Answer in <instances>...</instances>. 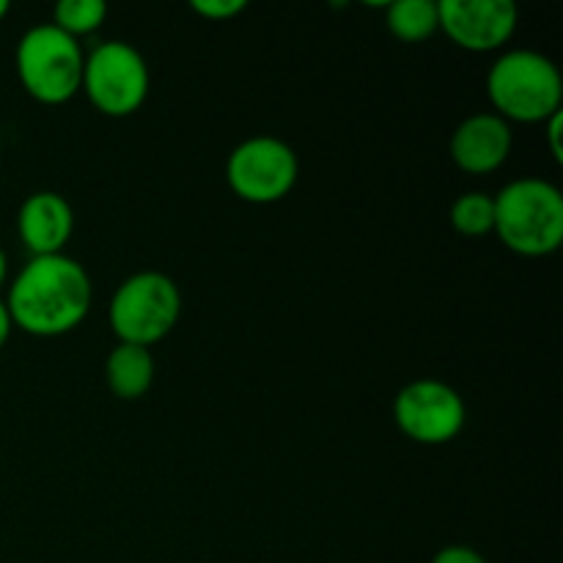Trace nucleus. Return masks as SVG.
<instances>
[{
	"label": "nucleus",
	"instance_id": "ddd939ff",
	"mask_svg": "<svg viewBox=\"0 0 563 563\" xmlns=\"http://www.w3.org/2000/svg\"><path fill=\"white\" fill-rule=\"evenodd\" d=\"M388 27L401 42H423L440 31L438 3L432 0H396L388 5Z\"/></svg>",
	"mask_w": 563,
	"mask_h": 563
},
{
	"label": "nucleus",
	"instance_id": "7ed1b4c3",
	"mask_svg": "<svg viewBox=\"0 0 563 563\" xmlns=\"http://www.w3.org/2000/svg\"><path fill=\"white\" fill-rule=\"evenodd\" d=\"M487 93L500 119L531 124L559 113L563 80L559 66L548 55L537 49H511L489 69Z\"/></svg>",
	"mask_w": 563,
	"mask_h": 563
},
{
	"label": "nucleus",
	"instance_id": "f3484780",
	"mask_svg": "<svg viewBox=\"0 0 563 563\" xmlns=\"http://www.w3.org/2000/svg\"><path fill=\"white\" fill-rule=\"evenodd\" d=\"M432 563H487V561H484L482 553L467 548V544H449V548L438 550V555H434Z\"/></svg>",
	"mask_w": 563,
	"mask_h": 563
},
{
	"label": "nucleus",
	"instance_id": "1a4fd4ad",
	"mask_svg": "<svg viewBox=\"0 0 563 563\" xmlns=\"http://www.w3.org/2000/svg\"><path fill=\"white\" fill-rule=\"evenodd\" d=\"M438 16L451 42L471 53L498 49L517 27V5L511 0H443Z\"/></svg>",
	"mask_w": 563,
	"mask_h": 563
},
{
	"label": "nucleus",
	"instance_id": "6ab92c4d",
	"mask_svg": "<svg viewBox=\"0 0 563 563\" xmlns=\"http://www.w3.org/2000/svg\"><path fill=\"white\" fill-rule=\"evenodd\" d=\"M11 328H14V324H11L9 308H5V302L0 300V350H3V344H5V341H9Z\"/></svg>",
	"mask_w": 563,
	"mask_h": 563
},
{
	"label": "nucleus",
	"instance_id": "aec40b11",
	"mask_svg": "<svg viewBox=\"0 0 563 563\" xmlns=\"http://www.w3.org/2000/svg\"><path fill=\"white\" fill-rule=\"evenodd\" d=\"M5 275H9V262H5V253L3 247H0V286L5 284Z\"/></svg>",
	"mask_w": 563,
	"mask_h": 563
},
{
	"label": "nucleus",
	"instance_id": "412c9836",
	"mask_svg": "<svg viewBox=\"0 0 563 563\" xmlns=\"http://www.w3.org/2000/svg\"><path fill=\"white\" fill-rule=\"evenodd\" d=\"M5 14H9V3H5V0H0V20H3Z\"/></svg>",
	"mask_w": 563,
	"mask_h": 563
},
{
	"label": "nucleus",
	"instance_id": "f257e3e1",
	"mask_svg": "<svg viewBox=\"0 0 563 563\" xmlns=\"http://www.w3.org/2000/svg\"><path fill=\"white\" fill-rule=\"evenodd\" d=\"M11 324L31 335H64L86 319L91 308V280L80 262L55 253L33 256L9 289Z\"/></svg>",
	"mask_w": 563,
	"mask_h": 563
},
{
	"label": "nucleus",
	"instance_id": "9d476101",
	"mask_svg": "<svg viewBox=\"0 0 563 563\" xmlns=\"http://www.w3.org/2000/svg\"><path fill=\"white\" fill-rule=\"evenodd\" d=\"M75 229V212L60 192L42 190L33 192L22 201L16 214V231L20 240L33 256H55L64 253Z\"/></svg>",
	"mask_w": 563,
	"mask_h": 563
},
{
	"label": "nucleus",
	"instance_id": "4468645a",
	"mask_svg": "<svg viewBox=\"0 0 563 563\" xmlns=\"http://www.w3.org/2000/svg\"><path fill=\"white\" fill-rule=\"evenodd\" d=\"M451 225L465 236H482L495 229V198L487 192H465L451 207Z\"/></svg>",
	"mask_w": 563,
	"mask_h": 563
},
{
	"label": "nucleus",
	"instance_id": "39448f33",
	"mask_svg": "<svg viewBox=\"0 0 563 563\" xmlns=\"http://www.w3.org/2000/svg\"><path fill=\"white\" fill-rule=\"evenodd\" d=\"M181 311L179 286L163 273H135L110 300V328L119 344L152 346L174 330Z\"/></svg>",
	"mask_w": 563,
	"mask_h": 563
},
{
	"label": "nucleus",
	"instance_id": "f03ea898",
	"mask_svg": "<svg viewBox=\"0 0 563 563\" xmlns=\"http://www.w3.org/2000/svg\"><path fill=\"white\" fill-rule=\"evenodd\" d=\"M495 231L522 256H548L563 242V196L544 179H517L495 196Z\"/></svg>",
	"mask_w": 563,
	"mask_h": 563
},
{
	"label": "nucleus",
	"instance_id": "a211bd4d",
	"mask_svg": "<svg viewBox=\"0 0 563 563\" xmlns=\"http://www.w3.org/2000/svg\"><path fill=\"white\" fill-rule=\"evenodd\" d=\"M548 135H550V146H553L555 159H559V163H561V157H563V146H561V110L548 119Z\"/></svg>",
	"mask_w": 563,
	"mask_h": 563
},
{
	"label": "nucleus",
	"instance_id": "2eb2a0df",
	"mask_svg": "<svg viewBox=\"0 0 563 563\" xmlns=\"http://www.w3.org/2000/svg\"><path fill=\"white\" fill-rule=\"evenodd\" d=\"M104 16H108V5L102 0H60L53 9V25L77 38L97 31Z\"/></svg>",
	"mask_w": 563,
	"mask_h": 563
},
{
	"label": "nucleus",
	"instance_id": "4be33fe9",
	"mask_svg": "<svg viewBox=\"0 0 563 563\" xmlns=\"http://www.w3.org/2000/svg\"><path fill=\"white\" fill-rule=\"evenodd\" d=\"M0 143H3V132H0Z\"/></svg>",
	"mask_w": 563,
	"mask_h": 563
},
{
	"label": "nucleus",
	"instance_id": "dca6fc26",
	"mask_svg": "<svg viewBox=\"0 0 563 563\" xmlns=\"http://www.w3.org/2000/svg\"><path fill=\"white\" fill-rule=\"evenodd\" d=\"M190 9L209 20H229L245 9V0H192Z\"/></svg>",
	"mask_w": 563,
	"mask_h": 563
},
{
	"label": "nucleus",
	"instance_id": "f8f14e48",
	"mask_svg": "<svg viewBox=\"0 0 563 563\" xmlns=\"http://www.w3.org/2000/svg\"><path fill=\"white\" fill-rule=\"evenodd\" d=\"M104 377H108L110 390L119 399L132 401L141 399L154 383V357L146 346L119 344L108 355L104 363Z\"/></svg>",
	"mask_w": 563,
	"mask_h": 563
},
{
	"label": "nucleus",
	"instance_id": "20e7f679",
	"mask_svg": "<svg viewBox=\"0 0 563 563\" xmlns=\"http://www.w3.org/2000/svg\"><path fill=\"white\" fill-rule=\"evenodd\" d=\"M82 55L77 38L53 22L36 25L16 44V75L22 88L44 104H60L80 91Z\"/></svg>",
	"mask_w": 563,
	"mask_h": 563
},
{
	"label": "nucleus",
	"instance_id": "423d86ee",
	"mask_svg": "<svg viewBox=\"0 0 563 563\" xmlns=\"http://www.w3.org/2000/svg\"><path fill=\"white\" fill-rule=\"evenodd\" d=\"M93 108L104 115H130L148 97L146 58L126 42H102L82 64V82Z\"/></svg>",
	"mask_w": 563,
	"mask_h": 563
},
{
	"label": "nucleus",
	"instance_id": "9b49d317",
	"mask_svg": "<svg viewBox=\"0 0 563 563\" xmlns=\"http://www.w3.org/2000/svg\"><path fill=\"white\" fill-rule=\"evenodd\" d=\"M511 152V130L498 113H476L456 126L451 137V159L467 174H489L500 168Z\"/></svg>",
	"mask_w": 563,
	"mask_h": 563
},
{
	"label": "nucleus",
	"instance_id": "6e6552de",
	"mask_svg": "<svg viewBox=\"0 0 563 563\" xmlns=\"http://www.w3.org/2000/svg\"><path fill=\"white\" fill-rule=\"evenodd\" d=\"M394 416L410 440L423 445H443L465 427V401L440 379H416L399 390Z\"/></svg>",
	"mask_w": 563,
	"mask_h": 563
},
{
	"label": "nucleus",
	"instance_id": "0eeeda50",
	"mask_svg": "<svg viewBox=\"0 0 563 563\" xmlns=\"http://www.w3.org/2000/svg\"><path fill=\"white\" fill-rule=\"evenodd\" d=\"M300 163L291 146L269 135L247 137L225 163V179L231 190L251 203L280 201L295 187Z\"/></svg>",
	"mask_w": 563,
	"mask_h": 563
}]
</instances>
